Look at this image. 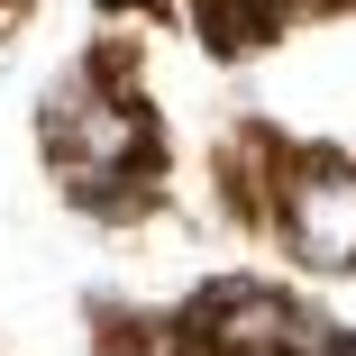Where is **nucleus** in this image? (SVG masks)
Instances as JSON below:
<instances>
[{"instance_id": "f257e3e1", "label": "nucleus", "mask_w": 356, "mask_h": 356, "mask_svg": "<svg viewBox=\"0 0 356 356\" xmlns=\"http://www.w3.org/2000/svg\"><path fill=\"white\" fill-rule=\"evenodd\" d=\"M274 220H283V238H293V256H302L311 274H356V174H347L338 156L293 165Z\"/></svg>"}, {"instance_id": "f03ea898", "label": "nucleus", "mask_w": 356, "mask_h": 356, "mask_svg": "<svg viewBox=\"0 0 356 356\" xmlns=\"http://www.w3.org/2000/svg\"><path fill=\"white\" fill-rule=\"evenodd\" d=\"M192 338L210 356H283L302 338V311L274 293V283H210L201 311H192Z\"/></svg>"}, {"instance_id": "7ed1b4c3", "label": "nucleus", "mask_w": 356, "mask_h": 356, "mask_svg": "<svg viewBox=\"0 0 356 356\" xmlns=\"http://www.w3.org/2000/svg\"><path fill=\"white\" fill-rule=\"evenodd\" d=\"M293 356H356V338H347V329H311V320H302Z\"/></svg>"}, {"instance_id": "20e7f679", "label": "nucleus", "mask_w": 356, "mask_h": 356, "mask_svg": "<svg viewBox=\"0 0 356 356\" xmlns=\"http://www.w3.org/2000/svg\"><path fill=\"white\" fill-rule=\"evenodd\" d=\"M101 10H156V0H101Z\"/></svg>"}, {"instance_id": "39448f33", "label": "nucleus", "mask_w": 356, "mask_h": 356, "mask_svg": "<svg viewBox=\"0 0 356 356\" xmlns=\"http://www.w3.org/2000/svg\"><path fill=\"white\" fill-rule=\"evenodd\" d=\"M329 10H356V0H329Z\"/></svg>"}, {"instance_id": "423d86ee", "label": "nucleus", "mask_w": 356, "mask_h": 356, "mask_svg": "<svg viewBox=\"0 0 356 356\" xmlns=\"http://www.w3.org/2000/svg\"><path fill=\"white\" fill-rule=\"evenodd\" d=\"M283 356H293V347H283Z\"/></svg>"}]
</instances>
